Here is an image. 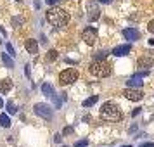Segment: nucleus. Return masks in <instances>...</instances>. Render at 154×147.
Segmentation results:
<instances>
[{
  "label": "nucleus",
  "mask_w": 154,
  "mask_h": 147,
  "mask_svg": "<svg viewBox=\"0 0 154 147\" xmlns=\"http://www.w3.org/2000/svg\"><path fill=\"white\" fill-rule=\"evenodd\" d=\"M76 80H78V71H76V69H73V68L61 71V75H59V83L63 85V87L75 83Z\"/></svg>",
  "instance_id": "4"
},
{
  "label": "nucleus",
  "mask_w": 154,
  "mask_h": 147,
  "mask_svg": "<svg viewBox=\"0 0 154 147\" xmlns=\"http://www.w3.org/2000/svg\"><path fill=\"white\" fill-rule=\"evenodd\" d=\"M130 52H132V45H130V43H123V45L114 47L111 54H112L114 57H123V56H128Z\"/></svg>",
  "instance_id": "9"
},
{
  "label": "nucleus",
  "mask_w": 154,
  "mask_h": 147,
  "mask_svg": "<svg viewBox=\"0 0 154 147\" xmlns=\"http://www.w3.org/2000/svg\"><path fill=\"white\" fill-rule=\"evenodd\" d=\"M106 56H107V52H99V54L94 56V59L95 61H102V59H106Z\"/></svg>",
  "instance_id": "23"
},
{
  "label": "nucleus",
  "mask_w": 154,
  "mask_h": 147,
  "mask_svg": "<svg viewBox=\"0 0 154 147\" xmlns=\"http://www.w3.org/2000/svg\"><path fill=\"white\" fill-rule=\"evenodd\" d=\"M5 107H7L9 114H16V112H17V107L14 106V102H7V104H5Z\"/></svg>",
  "instance_id": "20"
},
{
  "label": "nucleus",
  "mask_w": 154,
  "mask_h": 147,
  "mask_svg": "<svg viewBox=\"0 0 154 147\" xmlns=\"http://www.w3.org/2000/svg\"><path fill=\"white\" fill-rule=\"evenodd\" d=\"M147 29H149L151 33H154V19H152V21H149V24H147Z\"/></svg>",
  "instance_id": "25"
},
{
  "label": "nucleus",
  "mask_w": 154,
  "mask_h": 147,
  "mask_svg": "<svg viewBox=\"0 0 154 147\" xmlns=\"http://www.w3.org/2000/svg\"><path fill=\"white\" fill-rule=\"evenodd\" d=\"M142 85H144L142 78H137V76H132L128 81H126V87H132V88H140Z\"/></svg>",
  "instance_id": "15"
},
{
  "label": "nucleus",
  "mask_w": 154,
  "mask_h": 147,
  "mask_svg": "<svg viewBox=\"0 0 154 147\" xmlns=\"http://www.w3.org/2000/svg\"><path fill=\"white\" fill-rule=\"evenodd\" d=\"M147 43H149V45L152 47V45H154V38H149V42H147Z\"/></svg>",
  "instance_id": "33"
},
{
  "label": "nucleus",
  "mask_w": 154,
  "mask_h": 147,
  "mask_svg": "<svg viewBox=\"0 0 154 147\" xmlns=\"http://www.w3.org/2000/svg\"><path fill=\"white\" fill-rule=\"evenodd\" d=\"M4 107V100H2V97H0V109Z\"/></svg>",
  "instance_id": "34"
},
{
  "label": "nucleus",
  "mask_w": 154,
  "mask_h": 147,
  "mask_svg": "<svg viewBox=\"0 0 154 147\" xmlns=\"http://www.w3.org/2000/svg\"><path fill=\"white\" fill-rule=\"evenodd\" d=\"M24 49L28 50L29 54H33V56L38 54V43H36V40H31V38L26 40V42H24Z\"/></svg>",
  "instance_id": "12"
},
{
  "label": "nucleus",
  "mask_w": 154,
  "mask_h": 147,
  "mask_svg": "<svg viewBox=\"0 0 154 147\" xmlns=\"http://www.w3.org/2000/svg\"><path fill=\"white\" fill-rule=\"evenodd\" d=\"M123 36L126 40H130V42H135V40L140 38V31L137 28H125L123 29Z\"/></svg>",
  "instance_id": "10"
},
{
  "label": "nucleus",
  "mask_w": 154,
  "mask_h": 147,
  "mask_svg": "<svg viewBox=\"0 0 154 147\" xmlns=\"http://www.w3.org/2000/svg\"><path fill=\"white\" fill-rule=\"evenodd\" d=\"M5 47H7V54L11 57H14L16 56V50H14V45H12V43H7V45H5Z\"/></svg>",
  "instance_id": "21"
},
{
  "label": "nucleus",
  "mask_w": 154,
  "mask_h": 147,
  "mask_svg": "<svg viewBox=\"0 0 154 147\" xmlns=\"http://www.w3.org/2000/svg\"><path fill=\"white\" fill-rule=\"evenodd\" d=\"M87 17H88V21H97L99 19V16H100V11H99V5H97V2H94V0H88L87 2Z\"/></svg>",
  "instance_id": "7"
},
{
  "label": "nucleus",
  "mask_w": 154,
  "mask_h": 147,
  "mask_svg": "<svg viewBox=\"0 0 154 147\" xmlns=\"http://www.w3.org/2000/svg\"><path fill=\"white\" fill-rule=\"evenodd\" d=\"M97 100H99V95H92V97L85 99V100H83V107H92Z\"/></svg>",
  "instance_id": "18"
},
{
  "label": "nucleus",
  "mask_w": 154,
  "mask_h": 147,
  "mask_svg": "<svg viewBox=\"0 0 154 147\" xmlns=\"http://www.w3.org/2000/svg\"><path fill=\"white\" fill-rule=\"evenodd\" d=\"M88 71H90V75H94V76H97V78H107L112 73V68H111V64L106 63L104 59H102V61L92 63Z\"/></svg>",
  "instance_id": "3"
},
{
  "label": "nucleus",
  "mask_w": 154,
  "mask_h": 147,
  "mask_svg": "<svg viewBox=\"0 0 154 147\" xmlns=\"http://www.w3.org/2000/svg\"><path fill=\"white\" fill-rule=\"evenodd\" d=\"M71 132H73V128H71V126H68V128H64V135H68V133H71Z\"/></svg>",
  "instance_id": "28"
},
{
  "label": "nucleus",
  "mask_w": 154,
  "mask_h": 147,
  "mask_svg": "<svg viewBox=\"0 0 154 147\" xmlns=\"http://www.w3.org/2000/svg\"><path fill=\"white\" fill-rule=\"evenodd\" d=\"M42 93L45 95V97L52 99L54 95H56V90H54V87H52L50 83H43L42 85Z\"/></svg>",
  "instance_id": "13"
},
{
  "label": "nucleus",
  "mask_w": 154,
  "mask_h": 147,
  "mask_svg": "<svg viewBox=\"0 0 154 147\" xmlns=\"http://www.w3.org/2000/svg\"><path fill=\"white\" fill-rule=\"evenodd\" d=\"M16 2H21V0H16Z\"/></svg>",
  "instance_id": "36"
},
{
  "label": "nucleus",
  "mask_w": 154,
  "mask_h": 147,
  "mask_svg": "<svg viewBox=\"0 0 154 147\" xmlns=\"http://www.w3.org/2000/svg\"><path fill=\"white\" fill-rule=\"evenodd\" d=\"M57 56H59V54H57V50H49L45 59H47L49 63H52V61H56V59H57Z\"/></svg>",
  "instance_id": "19"
},
{
  "label": "nucleus",
  "mask_w": 154,
  "mask_h": 147,
  "mask_svg": "<svg viewBox=\"0 0 154 147\" xmlns=\"http://www.w3.org/2000/svg\"><path fill=\"white\" fill-rule=\"evenodd\" d=\"M99 114H100V119L102 121H107V123H116V121H119V119L123 118L121 109L114 102H104Z\"/></svg>",
  "instance_id": "1"
},
{
  "label": "nucleus",
  "mask_w": 154,
  "mask_h": 147,
  "mask_svg": "<svg viewBox=\"0 0 154 147\" xmlns=\"http://www.w3.org/2000/svg\"><path fill=\"white\" fill-rule=\"evenodd\" d=\"M24 75H26V76H29V66H26V68H24Z\"/></svg>",
  "instance_id": "31"
},
{
  "label": "nucleus",
  "mask_w": 154,
  "mask_h": 147,
  "mask_svg": "<svg viewBox=\"0 0 154 147\" xmlns=\"http://www.w3.org/2000/svg\"><path fill=\"white\" fill-rule=\"evenodd\" d=\"M45 2H47L49 5H56V4H59V2H61V0H45Z\"/></svg>",
  "instance_id": "27"
},
{
  "label": "nucleus",
  "mask_w": 154,
  "mask_h": 147,
  "mask_svg": "<svg viewBox=\"0 0 154 147\" xmlns=\"http://www.w3.org/2000/svg\"><path fill=\"white\" fill-rule=\"evenodd\" d=\"M0 42H2V40H0Z\"/></svg>",
  "instance_id": "37"
},
{
  "label": "nucleus",
  "mask_w": 154,
  "mask_h": 147,
  "mask_svg": "<svg viewBox=\"0 0 154 147\" xmlns=\"http://www.w3.org/2000/svg\"><path fill=\"white\" fill-rule=\"evenodd\" d=\"M140 147H154V142H140Z\"/></svg>",
  "instance_id": "24"
},
{
  "label": "nucleus",
  "mask_w": 154,
  "mask_h": 147,
  "mask_svg": "<svg viewBox=\"0 0 154 147\" xmlns=\"http://www.w3.org/2000/svg\"><path fill=\"white\" fill-rule=\"evenodd\" d=\"M12 85H14V81H12L11 78H4V80H0V92H2V93H9L11 88H12Z\"/></svg>",
  "instance_id": "11"
},
{
  "label": "nucleus",
  "mask_w": 154,
  "mask_h": 147,
  "mask_svg": "<svg viewBox=\"0 0 154 147\" xmlns=\"http://www.w3.org/2000/svg\"><path fill=\"white\" fill-rule=\"evenodd\" d=\"M0 126H2V128H9V126H11V119H9V116L4 114V112L0 114Z\"/></svg>",
  "instance_id": "17"
},
{
  "label": "nucleus",
  "mask_w": 154,
  "mask_h": 147,
  "mask_svg": "<svg viewBox=\"0 0 154 147\" xmlns=\"http://www.w3.org/2000/svg\"><path fill=\"white\" fill-rule=\"evenodd\" d=\"M152 59H151V57H140L139 61H137V66H139V68H142V69H144V68H152Z\"/></svg>",
  "instance_id": "14"
},
{
  "label": "nucleus",
  "mask_w": 154,
  "mask_h": 147,
  "mask_svg": "<svg viewBox=\"0 0 154 147\" xmlns=\"http://www.w3.org/2000/svg\"><path fill=\"white\" fill-rule=\"evenodd\" d=\"M112 0H99V4H111Z\"/></svg>",
  "instance_id": "32"
},
{
  "label": "nucleus",
  "mask_w": 154,
  "mask_h": 147,
  "mask_svg": "<svg viewBox=\"0 0 154 147\" xmlns=\"http://www.w3.org/2000/svg\"><path fill=\"white\" fill-rule=\"evenodd\" d=\"M33 109H35L36 116H40L43 119H52V116H54V109L49 104H35Z\"/></svg>",
  "instance_id": "5"
},
{
  "label": "nucleus",
  "mask_w": 154,
  "mask_h": 147,
  "mask_svg": "<svg viewBox=\"0 0 154 147\" xmlns=\"http://www.w3.org/2000/svg\"><path fill=\"white\" fill-rule=\"evenodd\" d=\"M45 17H47V21L50 23V24H54V26H66L68 23H69V14L64 11V9H59V7H52L47 11V14H45Z\"/></svg>",
  "instance_id": "2"
},
{
  "label": "nucleus",
  "mask_w": 154,
  "mask_h": 147,
  "mask_svg": "<svg viewBox=\"0 0 154 147\" xmlns=\"http://www.w3.org/2000/svg\"><path fill=\"white\" fill-rule=\"evenodd\" d=\"M123 147H132V145H123Z\"/></svg>",
  "instance_id": "35"
},
{
  "label": "nucleus",
  "mask_w": 154,
  "mask_h": 147,
  "mask_svg": "<svg viewBox=\"0 0 154 147\" xmlns=\"http://www.w3.org/2000/svg\"><path fill=\"white\" fill-rule=\"evenodd\" d=\"M88 145V140L83 139V140H78V142H75V147H87Z\"/></svg>",
  "instance_id": "22"
},
{
  "label": "nucleus",
  "mask_w": 154,
  "mask_h": 147,
  "mask_svg": "<svg viewBox=\"0 0 154 147\" xmlns=\"http://www.w3.org/2000/svg\"><path fill=\"white\" fill-rule=\"evenodd\" d=\"M123 95H125L128 100H133V102H139L144 99V92L140 90V88H132V87H128L125 92H123Z\"/></svg>",
  "instance_id": "8"
},
{
  "label": "nucleus",
  "mask_w": 154,
  "mask_h": 147,
  "mask_svg": "<svg viewBox=\"0 0 154 147\" xmlns=\"http://www.w3.org/2000/svg\"><path fill=\"white\" fill-rule=\"evenodd\" d=\"M97 36H99V33L94 26H87L83 29V33H82V38H83V42L87 45H94V43L97 42Z\"/></svg>",
  "instance_id": "6"
},
{
  "label": "nucleus",
  "mask_w": 154,
  "mask_h": 147,
  "mask_svg": "<svg viewBox=\"0 0 154 147\" xmlns=\"http://www.w3.org/2000/svg\"><path fill=\"white\" fill-rule=\"evenodd\" d=\"M54 142H56V144H59V142H61V135H56V137H54Z\"/></svg>",
  "instance_id": "29"
},
{
  "label": "nucleus",
  "mask_w": 154,
  "mask_h": 147,
  "mask_svg": "<svg viewBox=\"0 0 154 147\" xmlns=\"http://www.w3.org/2000/svg\"><path fill=\"white\" fill-rule=\"evenodd\" d=\"M140 111H142V107H135V109L132 111V116H139Z\"/></svg>",
  "instance_id": "26"
},
{
  "label": "nucleus",
  "mask_w": 154,
  "mask_h": 147,
  "mask_svg": "<svg viewBox=\"0 0 154 147\" xmlns=\"http://www.w3.org/2000/svg\"><path fill=\"white\" fill-rule=\"evenodd\" d=\"M21 23H23L21 17H16V19H14V24H21Z\"/></svg>",
  "instance_id": "30"
},
{
  "label": "nucleus",
  "mask_w": 154,
  "mask_h": 147,
  "mask_svg": "<svg viewBox=\"0 0 154 147\" xmlns=\"http://www.w3.org/2000/svg\"><path fill=\"white\" fill-rule=\"evenodd\" d=\"M0 57H2V63L5 64V68H11V69L14 68V59L9 56V54H2Z\"/></svg>",
  "instance_id": "16"
}]
</instances>
